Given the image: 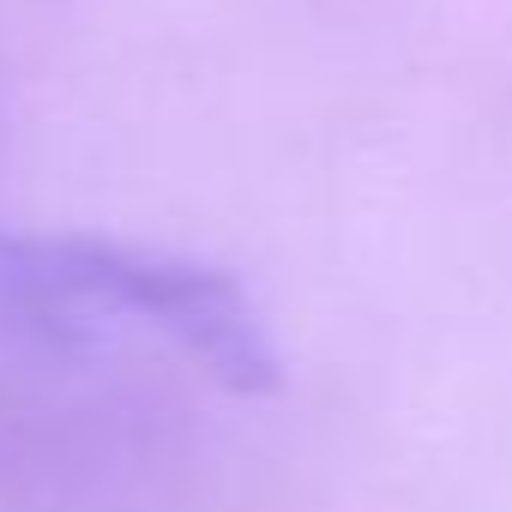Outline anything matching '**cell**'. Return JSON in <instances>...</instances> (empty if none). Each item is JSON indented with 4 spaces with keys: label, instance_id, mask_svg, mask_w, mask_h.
I'll return each mask as SVG.
<instances>
[{
    "label": "cell",
    "instance_id": "1",
    "mask_svg": "<svg viewBox=\"0 0 512 512\" xmlns=\"http://www.w3.org/2000/svg\"><path fill=\"white\" fill-rule=\"evenodd\" d=\"M0 332L43 350L163 344L235 398L284 380L260 308L223 266L85 229L0 235Z\"/></svg>",
    "mask_w": 512,
    "mask_h": 512
}]
</instances>
